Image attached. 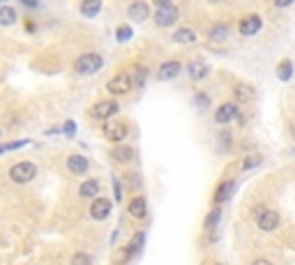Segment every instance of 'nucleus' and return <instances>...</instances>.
<instances>
[{
    "label": "nucleus",
    "mask_w": 295,
    "mask_h": 265,
    "mask_svg": "<svg viewBox=\"0 0 295 265\" xmlns=\"http://www.w3.org/2000/svg\"><path fill=\"white\" fill-rule=\"evenodd\" d=\"M102 65H104V60H102L99 53H83L74 62V72L81 76H90V74H97L102 70Z\"/></svg>",
    "instance_id": "1"
},
{
    "label": "nucleus",
    "mask_w": 295,
    "mask_h": 265,
    "mask_svg": "<svg viewBox=\"0 0 295 265\" xmlns=\"http://www.w3.org/2000/svg\"><path fill=\"white\" fill-rule=\"evenodd\" d=\"M37 175V166L33 162H19L10 168V180L17 184H26Z\"/></svg>",
    "instance_id": "2"
},
{
    "label": "nucleus",
    "mask_w": 295,
    "mask_h": 265,
    "mask_svg": "<svg viewBox=\"0 0 295 265\" xmlns=\"http://www.w3.org/2000/svg\"><path fill=\"white\" fill-rule=\"evenodd\" d=\"M118 111H120V104L113 102V99H104V102L95 104L93 111H90V115H93L95 120H111Z\"/></svg>",
    "instance_id": "3"
},
{
    "label": "nucleus",
    "mask_w": 295,
    "mask_h": 265,
    "mask_svg": "<svg viewBox=\"0 0 295 265\" xmlns=\"http://www.w3.org/2000/svg\"><path fill=\"white\" fill-rule=\"evenodd\" d=\"M178 17H180L178 7H173V5H162L157 12H155V23H157L159 28H169V26H173V23L178 21Z\"/></svg>",
    "instance_id": "4"
},
{
    "label": "nucleus",
    "mask_w": 295,
    "mask_h": 265,
    "mask_svg": "<svg viewBox=\"0 0 295 265\" xmlns=\"http://www.w3.org/2000/svg\"><path fill=\"white\" fill-rule=\"evenodd\" d=\"M129 88H134V86H131V76L129 74H118V76H113V79L106 83V90H109L111 95H115V97L127 95V92H129Z\"/></svg>",
    "instance_id": "5"
},
{
    "label": "nucleus",
    "mask_w": 295,
    "mask_h": 265,
    "mask_svg": "<svg viewBox=\"0 0 295 265\" xmlns=\"http://www.w3.org/2000/svg\"><path fill=\"white\" fill-rule=\"evenodd\" d=\"M240 35L242 37H254V35L261 33V28H263V21L258 14H247L245 19L240 21Z\"/></svg>",
    "instance_id": "6"
},
{
    "label": "nucleus",
    "mask_w": 295,
    "mask_h": 265,
    "mask_svg": "<svg viewBox=\"0 0 295 265\" xmlns=\"http://www.w3.org/2000/svg\"><path fill=\"white\" fill-rule=\"evenodd\" d=\"M238 115H240V106H238V102H226V104H222V106L214 111V120H217L219 124L231 122V120H235Z\"/></svg>",
    "instance_id": "7"
},
{
    "label": "nucleus",
    "mask_w": 295,
    "mask_h": 265,
    "mask_svg": "<svg viewBox=\"0 0 295 265\" xmlns=\"http://www.w3.org/2000/svg\"><path fill=\"white\" fill-rule=\"evenodd\" d=\"M111 215V201L109 198H95L90 206V217L97 222H104L106 217Z\"/></svg>",
    "instance_id": "8"
},
{
    "label": "nucleus",
    "mask_w": 295,
    "mask_h": 265,
    "mask_svg": "<svg viewBox=\"0 0 295 265\" xmlns=\"http://www.w3.org/2000/svg\"><path fill=\"white\" fill-rule=\"evenodd\" d=\"M256 224H258V228L261 231H274V228L279 226V215L277 212H272V210H263L261 215H256Z\"/></svg>",
    "instance_id": "9"
},
{
    "label": "nucleus",
    "mask_w": 295,
    "mask_h": 265,
    "mask_svg": "<svg viewBox=\"0 0 295 265\" xmlns=\"http://www.w3.org/2000/svg\"><path fill=\"white\" fill-rule=\"evenodd\" d=\"M104 134H106V139H111L113 143H120V141H125L127 139L129 129H127L125 122H111V124H106Z\"/></svg>",
    "instance_id": "10"
},
{
    "label": "nucleus",
    "mask_w": 295,
    "mask_h": 265,
    "mask_svg": "<svg viewBox=\"0 0 295 265\" xmlns=\"http://www.w3.org/2000/svg\"><path fill=\"white\" fill-rule=\"evenodd\" d=\"M187 74H189L191 81H201V79H205L210 74V67L203 60H191L189 65H187Z\"/></svg>",
    "instance_id": "11"
},
{
    "label": "nucleus",
    "mask_w": 295,
    "mask_h": 265,
    "mask_svg": "<svg viewBox=\"0 0 295 265\" xmlns=\"http://www.w3.org/2000/svg\"><path fill=\"white\" fill-rule=\"evenodd\" d=\"M180 72H182L180 62H178V60H169V62H164V65L159 67V79H162V81H171V79H175Z\"/></svg>",
    "instance_id": "12"
},
{
    "label": "nucleus",
    "mask_w": 295,
    "mask_h": 265,
    "mask_svg": "<svg viewBox=\"0 0 295 265\" xmlns=\"http://www.w3.org/2000/svg\"><path fill=\"white\" fill-rule=\"evenodd\" d=\"M67 168H69L74 175H81V173H86L88 168H90V162H88L83 155H71V157L67 159Z\"/></svg>",
    "instance_id": "13"
},
{
    "label": "nucleus",
    "mask_w": 295,
    "mask_h": 265,
    "mask_svg": "<svg viewBox=\"0 0 295 265\" xmlns=\"http://www.w3.org/2000/svg\"><path fill=\"white\" fill-rule=\"evenodd\" d=\"M148 14H150V7H148V3H143V0H136V3H131L129 5V19L131 21H145Z\"/></svg>",
    "instance_id": "14"
},
{
    "label": "nucleus",
    "mask_w": 295,
    "mask_h": 265,
    "mask_svg": "<svg viewBox=\"0 0 295 265\" xmlns=\"http://www.w3.org/2000/svg\"><path fill=\"white\" fill-rule=\"evenodd\" d=\"M129 215L134 217V219H145L148 217V203L143 196H136V198H131L129 203Z\"/></svg>",
    "instance_id": "15"
},
{
    "label": "nucleus",
    "mask_w": 295,
    "mask_h": 265,
    "mask_svg": "<svg viewBox=\"0 0 295 265\" xmlns=\"http://www.w3.org/2000/svg\"><path fill=\"white\" fill-rule=\"evenodd\" d=\"M235 191V180H226V182H222L217 187V191H214V203H224V201L231 198V194Z\"/></svg>",
    "instance_id": "16"
},
{
    "label": "nucleus",
    "mask_w": 295,
    "mask_h": 265,
    "mask_svg": "<svg viewBox=\"0 0 295 265\" xmlns=\"http://www.w3.org/2000/svg\"><path fill=\"white\" fill-rule=\"evenodd\" d=\"M229 33H231V28L226 26V23H214V26L210 28L208 37L212 39V42H226V39H229Z\"/></svg>",
    "instance_id": "17"
},
{
    "label": "nucleus",
    "mask_w": 295,
    "mask_h": 265,
    "mask_svg": "<svg viewBox=\"0 0 295 265\" xmlns=\"http://www.w3.org/2000/svg\"><path fill=\"white\" fill-rule=\"evenodd\" d=\"M99 194V182L97 180H86V182L79 187V196L81 198H95Z\"/></svg>",
    "instance_id": "18"
},
{
    "label": "nucleus",
    "mask_w": 295,
    "mask_h": 265,
    "mask_svg": "<svg viewBox=\"0 0 295 265\" xmlns=\"http://www.w3.org/2000/svg\"><path fill=\"white\" fill-rule=\"evenodd\" d=\"M277 79L279 81H290L293 79V60L284 58L281 62L277 65Z\"/></svg>",
    "instance_id": "19"
},
{
    "label": "nucleus",
    "mask_w": 295,
    "mask_h": 265,
    "mask_svg": "<svg viewBox=\"0 0 295 265\" xmlns=\"http://www.w3.org/2000/svg\"><path fill=\"white\" fill-rule=\"evenodd\" d=\"M173 42L175 44H191V42H196V33H194L191 28H180V30L173 33Z\"/></svg>",
    "instance_id": "20"
},
{
    "label": "nucleus",
    "mask_w": 295,
    "mask_h": 265,
    "mask_svg": "<svg viewBox=\"0 0 295 265\" xmlns=\"http://www.w3.org/2000/svg\"><path fill=\"white\" fill-rule=\"evenodd\" d=\"M17 19H19V14H17V10L14 7H0V26H14L17 23Z\"/></svg>",
    "instance_id": "21"
},
{
    "label": "nucleus",
    "mask_w": 295,
    "mask_h": 265,
    "mask_svg": "<svg viewBox=\"0 0 295 265\" xmlns=\"http://www.w3.org/2000/svg\"><path fill=\"white\" fill-rule=\"evenodd\" d=\"M102 10V0H83L81 3V14L83 17H97Z\"/></svg>",
    "instance_id": "22"
},
{
    "label": "nucleus",
    "mask_w": 295,
    "mask_h": 265,
    "mask_svg": "<svg viewBox=\"0 0 295 265\" xmlns=\"http://www.w3.org/2000/svg\"><path fill=\"white\" fill-rule=\"evenodd\" d=\"M233 92H235V99H238V102H249V99L254 97V88L247 86V83H238V86L233 88Z\"/></svg>",
    "instance_id": "23"
},
{
    "label": "nucleus",
    "mask_w": 295,
    "mask_h": 265,
    "mask_svg": "<svg viewBox=\"0 0 295 265\" xmlns=\"http://www.w3.org/2000/svg\"><path fill=\"white\" fill-rule=\"evenodd\" d=\"M131 157H134V150H131L129 146H118L113 150V159H115V162H120V164L131 162Z\"/></svg>",
    "instance_id": "24"
},
{
    "label": "nucleus",
    "mask_w": 295,
    "mask_h": 265,
    "mask_svg": "<svg viewBox=\"0 0 295 265\" xmlns=\"http://www.w3.org/2000/svg\"><path fill=\"white\" fill-rule=\"evenodd\" d=\"M145 76H148L145 67L136 65V67H134V72H131V86H134V88H143V83H145Z\"/></svg>",
    "instance_id": "25"
},
{
    "label": "nucleus",
    "mask_w": 295,
    "mask_h": 265,
    "mask_svg": "<svg viewBox=\"0 0 295 265\" xmlns=\"http://www.w3.org/2000/svg\"><path fill=\"white\" fill-rule=\"evenodd\" d=\"M261 162H263L261 155H252V157H245V162H242V171H249V168L261 166Z\"/></svg>",
    "instance_id": "26"
},
{
    "label": "nucleus",
    "mask_w": 295,
    "mask_h": 265,
    "mask_svg": "<svg viewBox=\"0 0 295 265\" xmlns=\"http://www.w3.org/2000/svg\"><path fill=\"white\" fill-rule=\"evenodd\" d=\"M71 265H93V256L86 254V251H79V254H74V258H71Z\"/></svg>",
    "instance_id": "27"
},
{
    "label": "nucleus",
    "mask_w": 295,
    "mask_h": 265,
    "mask_svg": "<svg viewBox=\"0 0 295 265\" xmlns=\"http://www.w3.org/2000/svg\"><path fill=\"white\" fill-rule=\"evenodd\" d=\"M131 35H134V30L129 26H120L118 33H115V37H118V42H127V39H131Z\"/></svg>",
    "instance_id": "28"
},
{
    "label": "nucleus",
    "mask_w": 295,
    "mask_h": 265,
    "mask_svg": "<svg viewBox=\"0 0 295 265\" xmlns=\"http://www.w3.org/2000/svg\"><path fill=\"white\" fill-rule=\"evenodd\" d=\"M194 104H196L198 108H203V111H205V108L210 106V97H208V95H203V92H198L196 97H194Z\"/></svg>",
    "instance_id": "29"
},
{
    "label": "nucleus",
    "mask_w": 295,
    "mask_h": 265,
    "mask_svg": "<svg viewBox=\"0 0 295 265\" xmlns=\"http://www.w3.org/2000/svg\"><path fill=\"white\" fill-rule=\"evenodd\" d=\"M143 240H145V233H136V238H134V242H131V247H129L131 254H134V251H141Z\"/></svg>",
    "instance_id": "30"
},
{
    "label": "nucleus",
    "mask_w": 295,
    "mask_h": 265,
    "mask_svg": "<svg viewBox=\"0 0 295 265\" xmlns=\"http://www.w3.org/2000/svg\"><path fill=\"white\" fill-rule=\"evenodd\" d=\"M219 217H222V212H219V210H212V212L208 215V219H205V226H208V228H212L214 224L219 222Z\"/></svg>",
    "instance_id": "31"
},
{
    "label": "nucleus",
    "mask_w": 295,
    "mask_h": 265,
    "mask_svg": "<svg viewBox=\"0 0 295 265\" xmlns=\"http://www.w3.org/2000/svg\"><path fill=\"white\" fill-rule=\"evenodd\" d=\"M295 0H274V7H279V10H284V7L293 5Z\"/></svg>",
    "instance_id": "32"
},
{
    "label": "nucleus",
    "mask_w": 295,
    "mask_h": 265,
    "mask_svg": "<svg viewBox=\"0 0 295 265\" xmlns=\"http://www.w3.org/2000/svg\"><path fill=\"white\" fill-rule=\"evenodd\" d=\"M74 131H77V127H74V122H71V120H69V122H65V134H67V136H71V134H74Z\"/></svg>",
    "instance_id": "33"
},
{
    "label": "nucleus",
    "mask_w": 295,
    "mask_h": 265,
    "mask_svg": "<svg viewBox=\"0 0 295 265\" xmlns=\"http://www.w3.org/2000/svg\"><path fill=\"white\" fill-rule=\"evenodd\" d=\"M252 265H272V263H270L268 258H256V260H254Z\"/></svg>",
    "instance_id": "34"
},
{
    "label": "nucleus",
    "mask_w": 295,
    "mask_h": 265,
    "mask_svg": "<svg viewBox=\"0 0 295 265\" xmlns=\"http://www.w3.org/2000/svg\"><path fill=\"white\" fill-rule=\"evenodd\" d=\"M153 3H155V5H159V7H162V5H171L173 0H153Z\"/></svg>",
    "instance_id": "35"
},
{
    "label": "nucleus",
    "mask_w": 295,
    "mask_h": 265,
    "mask_svg": "<svg viewBox=\"0 0 295 265\" xmlns=\"http://www.w3.org/2000/svg\"><path fill=\"white\" fill-rule=\"evenodd\" d=\"M3 152H7V146H0V155H3Z\"/></svg>",
    "instance_id": "36"
},
{
    "label": "nucleus",
    "mask_w": 295,
    "mask_h": 265,
    "mask_svg": "<svg viewBox=\"0 0 295 265\" xmlns=\"http://www.w3.org/2000/svg\"><path fill=\"white\" fill-rule=\"evenodd\" d=\"M290 131H293V136H295V124H290Z\"/></svg>",
    "instance_id": "37"
},
{
    "label": "nucleus",
    "mask_w": 295,
    "mask_h": 265,
    "mask_svg": "<svg viewBox=\"0 0 295 265\" xmlns=\"http://www.w3.org/2000/svg\"><path fill=\"white\" fill-rule=\"evenodd\" d=\"M210 3H217V0H210Z\"/></svg>",
    "instance_id": "38"
},
{
    "label": "nucleus",
    "mask_w": 295,
    "mask_h": 265,
    "mask_svg": "<svg viewBox=\"0 0 295 265\" xmlns=\"http://www.w3.org/2000/svg\"><path fill=\"white\" fill-rule=\"evenodd\" d=\"M28 3H35V0H28Z\"/></svg>",
    "instance_id": "39"
},
{
    "label": "nucleus",
    "mask_w": 295,
    "mask_h": 265,
    "mask_svg": "<svg viewBox=\"0 0 295 265\" xmlns=\"http://www.w3.org/2000/svg\"><path fill=\"white\" fill-rule=\"evenodd\" d=\"M0 134H3V129H0Z\"/></svg>",
    "instance_id": "40"
}]
</instances>
